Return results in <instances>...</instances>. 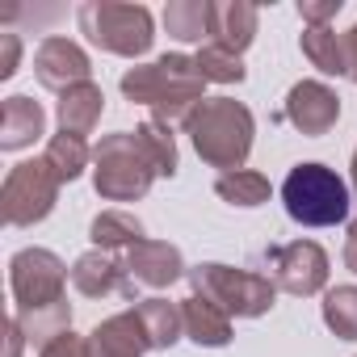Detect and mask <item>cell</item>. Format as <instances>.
I'll use <instances>...</instances> for the list:
<instances>
[{
    "label": "cell",
    "instance_id": "cell-10",
    "mask_svg": "<svg viewBox=\"0 0 357 357\" xmlns=\"http://www.w3.org/2000/svg\"><path fill=\"white\" fill-rule=\"evenodd\" d=\"M282 118L307 135V139H319L336 126L340 118V97L324 84V80H298L290 93H286V105H282Z\"/></svg>",
    "mask_w": 357,
    "mask_h": 357
},
{
    "label": "cell",
    "instance_id": "cell-29",
    "mask_svg": "<svg viewBox=\"0 0 357 357\" xmlns=\"http://www.w3.org/2000/svg\"><path fill=\"white\" fill-rule=\"evenodd\" d=\"M38 357H93V344H89V336H76V332H63V336H55Z\"/></svg>",
    "mask_w": 357,
    "mask_h": 357
},
{
    "label": "cell",
    "instance_id": "cell-11",
    "mask_svg": "<svg viewBox=\"0 0 357 357\" xmlns=\"http://www.w3.org/2000/svg\"><path fill=\"white\" fill-rule=\"evenodd\" d=\"M34 76H38L43 89L68 93V89H76V84H89L93 63H89V55H84L80 43L51 34V38H43L38 51H34Z\"/></svg>",
    "mask_w": 357,
    "mask_h": 357
},
{
    "label": "cell",
    "instance_id": "cell-20",
    "mask_svg": "<svg viewBox=\"0 0 357 357\" xmlns=\"http://www.w3.org/2000/svg\"><path fill=\"white\" fill-rule=\"evenodd\" d=\"M135 311H139V319H143V332H147V344H151V349H172L176 340L185 336L181 303H172V298H143Z\"/></svg>",
    "mask_w": 357,
    "mask_h": 357
},
{
    "label": "cell",
    "instance_id": "cell-13",
    "mask_svg": "<svg viewBox=\"0 0 357 357\" xmlns=\"http://www.w3.org/2000/svg\"><path fill=\"white\" fill-rule=\"evenodd\" d=\"M72 286H76V294H84V298H109V294L135 298V282H130L126 265L114 261V252H101V248H89L84 257H76V265H72Z\"/></svg>",
    "mask_w": 357,
    "mask_h": 357
},
{
    "label": "cell",
    "instance_id": "cell-24",
    "mask_svg": "<svg viewBox=\"0 0 357 357\" xmlns=\"http://www.w3.org/2000/svg\"><path fill=\"white\" fill-rule=\"evenodd\" d=\"M43 160L51 164V172H55L59 181L68 185V181H76V176L89 168L93 151H89V143H84L80 135H68V130H59V135H51V139H47V155H43Z\"/></svg>",
    "mask_w": 357,
    "mask_h": 357
},
{
    "label": "cell",
    "instance_id": "cell-21",
    "mask_svg": "<svg viewBox=\"0 0 357 357\" xmlns=\"http://www.w3.org/2000/svg\"><path fill=\"white\" fill-rule=\"evenodd\" d=\"M298 47H303V55L311 59V68H319L324 76H349L344 34H336L332 26H303Z\"/></svg>",
    "mask_w": 357,
    "mask_h": 357
},
{
    "label": "cell",
    "instance_id": "cell-33",
    "mask_svg": "<svg viewBox=\"0 0 357 357\" xmlns=\"http://www.w3.org/2000/svg\"><path fill=\"white\" fill-rule=\"evenodd\" d=\"M344 59H349V80L357 84V22H353V30L344 34Z\"/></svg>",
    "mask_w": 357,
    "mask_h": 357
},
{
    "label": "cell",
    "instance_id": "cell-7",
    "mask_svg": "<svg viewBox=\"0 0 357 357\" xmlns=\"http://www.w3.org/2000/svg\"><path fill=\"white\" fill-rule=\"evenodd\" d=\"M59 176L51 172L47 160H26V164H13L5 185H0V215H5L9 227H34L43 223L55 202H59Z\"/></svg>",
    "mask_w": 357,
    "mask_h": 357
},
{
    "label": "cell",
    "instance_id": "cell-31",
    "mask_svg": "<svg viewBox=\"0 0 357 357\" xmlns=\"http://www.w3.org/2000/svg\"><path fill=\"white\" fill-rule=\"evenodd\" d=\"M17 59H22V38L17 34H0V80H9L17 72Z\"/></svg>",
    "mask_w": 357,
    "mask_h": 357
},
{
    "label": "cell",
    "instance_id": "cell-15",
    "mask_svg": "<svg viewBox=\"0 0 357 357\" xmlns=\"http://www.w3.org/2000/svg\"><path fill=\"white\" fill-rule=\"evenodd\" d=\"M47 130V114L34 97L26 93H13L0 105V151H22V147H34Z\"/></svg>",
    "mask_w": 357,
    "mask_h": 357
},
{
    "label": "cell",
    "instance_id": "cell-14",
    "mask_svg": "<svg viewBox=\"0 0 357 357\" xmlns=\"http://www.w3.org/2000/svg\"><path fill=\"white\" fill-rule=\"evenodd\" d=\"M89 344H93V357H143L151 349L147 344V332H143V319H139L135 307L101 319L89 332Z\"/></svg>",
    "mask_w": 357,
    "mask_h": 357
},
{
    "label": "cell",
    "instance_id": "cell-18",
    "mask_svg": "<svg viewBox=\"0 0 357 357\" xmlns=\"http://www.w3.org/2000/svg\"><path fill=\"white\" fill-rule=\"evenodd\" d=\"M101 109H105V93H101L93 80H89V84H76V89H68V93H59V105H55L59 130L84 139V135L101 122Z\"/></svg>",
    "mask_w": 357,
    "mask_h": 357
},
{
    "label": "cell",
    "instance_id": "cell-19",
    "mask_svg": "<svg viewBox=\"0 0 357 357\" xmlns=\"http://www.w3.org/2000/svg\"><path fill=\"white\" fill-rule=\"evenodd\" d=\"M164 30L176 43H211L215 38V5L211 0H172L164 9Z\"/></svg>",
    "mask_w": 357,
    "mask_h": 357
},
{
    "label": "cell",
    "instance_id": "cell-3",
    "mask_svg": "<svg viewBox=\"0 0 357 357\" xmlns=\"http://www.w3.org/2000/svg\"><path fill=\"white\" fill-rule=\"evenodd\" d=\"M155 176L160 172L147 160L135 130L101 135V143L93 147V190L105 202H139V198H147Z\"/></svg>",
    "mask_w": 357,
    "mask_h": 357
},
{
    "label": "cell",
    "instance_id": "cell-1",
    "mask_svg": "<svg viewBox=\"0 0 357 357\" xmlns=\"http://www.w3.org/2000/svg\"><path fill=\"white\" fill-rule=\"evenodd\" d=\"M206 80L190 55H160L155 63L122 72V97L135 105H147L160 122H190V114L206 101Z\"/></svg>",
    "mask_w": 357,
    "mask_h": 357
},
{
    "label": "cell",
    "instance_id": "cell-22",
    "mask_svg": "<svg viewBox=\"0 0 357 357\" xmlns=\"http://www.w3.org/2000/svg\"><path fill=\"white\" fill-rule=\"evenodd\" d=\"M89 240H93V248H101V252H130L135 244H143L147 236H143V223L130 215V211H101L93 223H89Z\"/></svg>",
    "mask_w": 357,
    "mask_h": 357
},
{
    "label": "cell",
    "instance_id": "cell-30",
    "mask_svg": "<svg viewBox=\"0 0 357 357\" xmlns=\"http://www.w3.org/2000/svg\"><path fill=\"white\" fill-rule=\"evenodd\" d=\"M336 13H340V0H303L298 5V17L307 26H328Z\"/></svg>",
    "mask_w": 357,
    "mask_h": 357
},
{
    "label": "cell",
    "instance_id": "cell-6",
    "mask_svg": "<svg viewBox=\"0 0 357 357\" xmlns=\"http://www.w3.org/2000/svg\"><path fill=\"white\" fill-rule=\"evenodd\" d=\"M80 22V34L109 51V55H122V59H139L151 51L155 43V26H151V13L143 5H114V0H89L76 13Z\"/></svg>",
    "mask_w": 357,
    "mask_h": 357
},
{
    "label": "cell",
    "instance_id": "cell-12",
    "mask_svg": "<svg viewBox=\"0 0 357 357\" xmlns=\"http://www.w3.org/2000/svg\"><path fill=\"white\" fill-rule=\"evenodd\" d=\"M122 265H126V273H130L135 286H151V290H164V286L181 282L190 273L185 261H181V248L168 244V240H143V244H135Z\"/></svg>",
    "mask_w": 357,
    "mask_h": 357
},
{
    "label": "cell",
    "instance_id": "cell-35",
    "mask_svg": "<svg viewBox=\"0 0 357 357\" xmlns=\"http://www.w3.org/2000/svg\"><path fill=\"white\" fill-rule=\"evenodd\" d=\"M353 202H357V147H353Z\"/></svg>",
    "mask_w": 357,
    "mask_h": 357
},
{
    "label": "cell",
    "instance_id": "cell-32",
    "mask_svg": "<svg viewBox=\"0 0 357 357\" xmlns=\"http://www.w3.org/2000/svg\"><path fill=\"white\" fill-rule=\"evenodd\" d=\"M22 344H26V332L17 319H5V357H22Z\"/></svg>",
    "mask_w": 357,
    "mask_h": 357
},
{
    "label": "cell",
    "instance_id": "cell-8",
    "mask_svg": "<svg viewBox=\"0 0 357 357\" xmlns=\"http://www.w3.org/2000/svg\"><path fill=\"white\" fill-rule=\"evenodd\" d=\"M68 265L51 252V248H22L9 261V290L17 311H43L63 303V286H68Z\"/></svg>",
    "mask_w": 357,
    "mask_h": 357
},
{
    "label": "cell",
    "instance_id": "cell-25",
    "mask_svg": "<svg viewBox=\"0 0 357 357\" xmlns=\"http://www.w3.org/2000/svg\"><path fill=\"white\" fill-rule=\"evenodd\" d=\"M13 319L22 324V332H26V340H30V344L47 349L55 336L72 332V303L63 298V303H55V307H43V311H17Z\"/></svg>",
    "mask_w": 357,
    "mask_h": 357
},
{
    "label": "cell",
    "instance_id": "cell-27",
    "mask_svg": "<svg viewBox=\"0 0 357 357\" xmlns=\"http://www.w3.org/2000/svg\"><path fill=\"white\" fill-rule=\"evenodd\" d=\"M324 324L340 340H357V286H336L324 294Z\"/></svg>",
    "mask_w": 357,
    "mask_h": 357
},
{
    "label": "cell",
    "instance_id": "cell-2",
    "mask_svg": "<svg viewBox=\"0 0 357 357\" xmlns=\"http://www.w3.org/2000/svg\"><path fill=\"white\" fill-rule=\"evenodd\" d=\"M185 135L194 143V151L211 164V168H223V172H240L248 151H252V135H257V122H252V109L236 97H206L190 122H185Z\"/></svg>",
    "mask_w": 357,
    "mask_h": 357
},
{
    "label": "cell",
    "instance_id": "cell-17",
    "mask_svg": "<svg viewBox=\"0 0 357 357\" xmlns=\"http://www.w3.org/2000/svg\"><path fill=\"white\" fill-rule=\"evenodd\" d=\"M257 5H248V0H227V5H215V47L231 51V55H244L257 38Z\"/></svg>",
    "mask_w": 357,
    "mask_h": 357
},
{
    "label": "cell",
    "instance_id": "cell-34",
    "mask_svg": "<svg viewBox=\"0 0 357 357\" xmlns=\"http://www.w3.org/2000/svg\"><path fill=\"white\" fill-rule=\"evenodd\" d=\"M344 265L357 273V219L349 223V236H344Z\"/></svg>",
    "mask_w": 357,
    "mask_h": 357
},
{
    "label": "cell",
    "instance_id": "cell-26",
    "mask_svg": "<svg viewBox=\"0 0 357 357\" xmlns=\"http://www.w3.org/2000/svg\"><path fill=\"white\" fill-rule=\"evenodd\" d=\"M135 135H139L147 160L155 164V172L160 176H176V139H172V126L160 122V118H147V122L135 126Z\"/></svg>",
    "mask_w": 357,
    "mask_h": 357
},
{
    "label": "cell",
    "instance_id": "cell-16",
    "mask_svg": "<svg viewBox=\"0 0 357 357\" xmlns=\"http://www.w3.org/2000/svg\"><path fill=\"white\" fill-rule=\"evenodd\" d=\"M181 315H185V336L202 349H223L231 344V315L223 307H215L202 294L181 298Z\"/></svg>",
    "mask_w": 357,
    "mask_h": 357
},
{
    "label": "cell",
    "instance_id": "cell-4",
    "mask_svg": "<svg viewBox=\"0 0 357 357\" xmlns=\"http://www.w3.org/2000/svg\"><path fill=\"white\" fill-rule=\"evenodd\" d=\"M282 206L303 227H336L349 219V185L328 164H294L282 181Z\"/></svg>",
    "mask_w": 357,
    "mask_h": 357
},
{
    "label": "cell",
    "instance_id": "cell-23",
    "mask_svg": "<svg viewBox=\"0 0 357 357\" xmlns=\"http://www.w3.org/2000/svg\"><path fill=\"white\" fill-rule=\"evenodd\" d=\"M215 194H219L227 206H244V211H252V206H265V202H269L273 185H269V176H265V172H257V168H240V172H223V176H219V181H215Z\"/></svg>",
    "mask_w": 357,
    "mask_h": 357
},
{
    "label": "cell",
    "instance_id": "cell-9",
    "mask_svg": "<svg viewBox=\"0 0 357 357\" xmlns=\"http://www.w3.org/2000/svg\"><path fill=\"white\" fill-rule=\"evenodd\" d=\"M265 278L278 286V290H286V294H298V298H307V294H319L324 286H328V252L315 244V240H290V244H273V248H265Z\"/></svg>",
    "mask_w": 357,
    "mask_h": 357
},
{
    "label": "cell",
    "instance_id": "cell-5",
    "mask_svg": "<svg viewBox=\"0 0 357 357\" xmlns=\"http://www.w3.org/2000/svg\"><path fill=\"white\" fill-rule=\"evenodd\" d=\"M185 278H190L194 294L211 298L215 307H223L236 319H261L278 303V286L265 273H252V269H236V265L206 261V265H194Z\"/></svg>",
    "mask_w": 357,
    "mask_h": 357
},
{
    "label": "cell",
    "instance_id": "cell-28",
    "mask_svg": "<svg viewBox=\"0 0 357 357\" xmlns=\"http://www.w3.org/2000/svg\"><path fill=\"white\" fill-rule=\"evenodd\" d=\"M194 63H198V72H202L206 84H240V80L248 76V72H244V59L231 55V51H223V47H215V43H206V47L194 55Z\"/></svg>",
    "mask_w": 357,
    "mask_h": 357
}]
</instances>
